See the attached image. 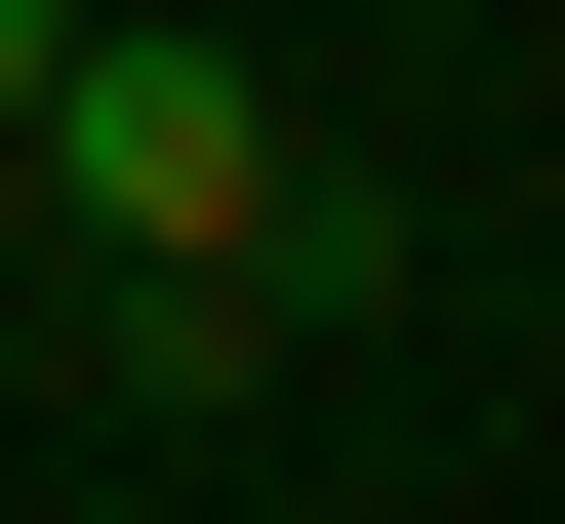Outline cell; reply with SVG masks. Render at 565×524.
I'll list each match as a JSON object with an SVG mask.
<instances>
[{
  "instance_id": "obj_1",
  "label": "cell",
  "mask_w": 565,
  "mask_h": 524,
  "mask_svg": "<svg viewBox=\"0 0 565 524\" xmlns=\"http://www.w3.org/2000/svg\"><path fill=\"white\" fill-rule=\"evenodd\" d=\"M0 162H41V243H82V282H202V243H282V82L202 41V0H82V82L0 121Z\"/></svg>"
},
{
  "instance_id": "obj_2",
  "label": "cell",
  "mask_w": 565,
  "mask_h": 524,
  "mask_svg": "<svg viewBox=\"0 0 565 524\" xmlns=\"http://www.w3.org/2000/svg\"><path fill=\"white\" fill-rule=\"evenodd\" d=\"M41 82H82V0H0V121H41Z\"/></svg>"
}]
</instances>
